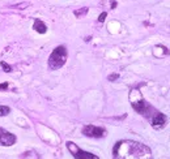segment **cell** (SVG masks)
Segmentation results:
<instances>
[{"label": "cell", "instance_id": "1", "mask_svg": "<svg viewBox=\"0 0 170 159\" xmlns=\"http://www.w3.org/2000/svg\"><path fill=\"white\" fill-rule=\"evenodd\" d=\"M115 158H145L151 157V150L147 146L133 141H119L113 149Z\"/></svg>", "mask_w": 170, "mask_h": 159}, {"label": "cell", "instance_id": "2", "mask_svg": "<svg viewBox=\"0 0 170 159\" xmlns=\"http://www.w3.org/2000/svg\"><path fill=\"white\" fill-rule=\"evenodd\" d=\"M67 55L68 54H67V50H66L64 46L56 47V48L51 52L50 58H49V67L53 70L62 68L67 61Z\"/></svg>", "mask_w": 170, "mask_h": 159}, {"label": "cell", "instance_id": "3", "mask_svg": "<svg viewBox=\"0 0 170 159\" xmlns=\"http://www.w3.org/2000/svg\"><path fill=\"white\" fill-rule=\"evenodd\" d=\"M67 148H68V150L72 153V155L75 158H79V159H97L98 158L97 155H94V154H92V153L82 151V150L79 149L73 142H67Z\"/></svg>", "mask_w": 170, "mask_h": 159}, {"label": "cell", "instance_id": "4", "mask_svg": "<svg viewBox=\"0 0 170 159\" xmlns=\"http://www.w3.org/2000/svg\"><path fill=\"white\" fill-rule=\"evenodd\" d=\"M82 133L86 137H93V138H101L106 136V130L100 126H94V125H86L82 128Z\"/></svg>", "mask_w": 170, "mask_h": 159}, {"label": "cell", "instance_id": "5", "mask_svg": "<svg viewBox=\"0 0 170 159\" xmlns=\"http://www.w3.org/2000/svg\"><path fill=\"white\" fill-rule=\"evenodd\" d=\"M16 144V136L8 130L0 128V146H12Z\"/></svg>", "mask_w": 170, "mask_h": 159}, {"label": "cell", "instance_id": "6", "mask_svg": "<svg viewBox=\"0 0 170 159\" xmlns=\"http://www.w3.org/2000/svg\"><path fill=\"white\" fill-rule=\"evenodd\" d=\"M149 121H151L153 128H162V126L166 124V116L161 112H157Z\"/></svg>", "mask_w": 170, "mask_h": 159}, {"label": "cell", "instance_id": "7", "mask_svg": "<svg viewBox=\"0 0 170 159\" xmlns=\"http://www.w3.org/2000/svg\"><path fill=\"white\" fill-rule=\"evenodd\" d=\"M33 29L37 31V33H39V34H45L47 31V26L41 21V20H35L34 25H33Z\"/></svg>", "mask_w": 170, "mask_h": 159}, {"label": "cell", "instance_id": "8", "mask_svg": "<svg viewBox=\"0 0 170 159\" xmlns=\"http://www.w3.org/2000/svg\"><path fill=\"white\" fill-rule=\"evenodd\" d=\"M88 11H89L88 8L84 7V8H80V9H76V11L73 12V14L76 16L77 18H81V17H84V16H85L86 13H88Z\"/></svg>", "mask_w": 170, "mask_h": 159}, {"label": "cell", "instance_id": "9", "mask_svg": "<svg viewBox=\"0 0 170 159\" xmlns=\"http://www.w3.org/2000/svg\"><path fill=\"white\" fill-rule=\"evenodd\" d=\"M11 112V108L7 106H0V117L2 116H7L8 114Z\"/></svg>", "mask_w": 170, "mask_h": 159}, {"label": "cell", "instance_id": "10", "mask_svg": "<svg viewBox=\"0 0 170 159\" xmlns=\"http://www.w3.org/2000/svg\"><path fill=\"white\" fill-rule=\"evenodd\" d=\"M0 65H2V68H3L4 70H5L7 73L12 72V68H11V65H9V64H7L5 61H2V63H0Z\"/></svg>", "mask_w": 170, "mask_h": 159}, {"label": "cell", "instance_id": "11", "mask_svg": "<svg viewBox=\"0 0 170 159\" xmlns=\"http://www.w3.org/2000/svg\"><path fill=\"white\" fill-rule=\"evenodd\" d=\"M118 78H119V74H118V73H113V74H110V76L107 77V80H109V81H117V80Z\"/></svg>", "mask_w": 170, "mask_h": 159}, {"label": "cell", "instance_id": "12", "mask_svg": "<svg viewBox=\"0 0 170 159\" xmlns=\"http://www.w3.org/2000/svg\"><path fill=\"white\" fill-rule=\"evenodd\" d=\"M106 16H107V13H106V12H102V13L100 14V17H98V21H100V22H104L105 18H106Z\"/></svg>", "mask_w": 170, "mask_h": 159}, {"label": "cell", "instance_id": "13", "mask_svg": "<svg viewBox=\"0 0 170 159\" xmlns=\"http://www.w3.org/2000/svg\"><path fill=\"white\" fill-rule=\"evenodd\" d=\"M8 89V83L4 82V83H0V90H7Z\"/></svg>", "mask_w": 170, "mask_h": 159}]
</instances>
